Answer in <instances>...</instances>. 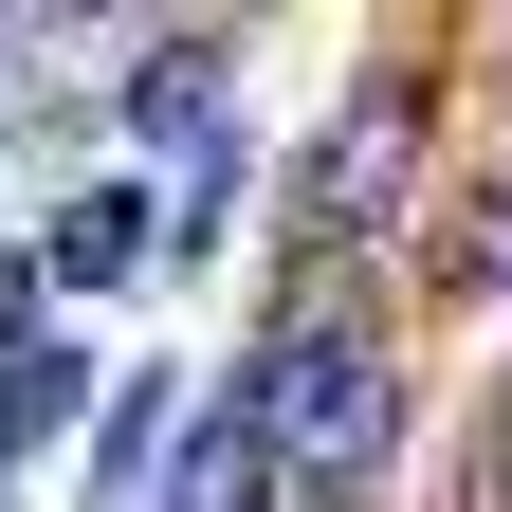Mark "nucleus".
<instances>
[{
	"instance_id": "2",
	"label": "nucleus",
	"mask_w": 512,
	"mask_h": 512,
	"mask_svg": "<svg viewBox=\"0 0 512 512\" xmlns=\"http://www.w3.org/2000/svg\"><path fill=\"white\" fill-rule=\"evenodd\" d=\"M238 55H256V19H128V74H110V110H92V165H220V147H256L238 128Z\"/></svg>"
},
{
	"instance_id": "4",
	"label": "nucleus",
	"mask_w": 512,
	"mask_h": 512,
	"mask_svg": "<svg viewBox=\"0 0 512 512\" xmlns=\"http://www.w3.org/2000/svg\"><path fill=\"white\" fill-rule=\"evenodd\" d=\"M37 275H55V311H74V293H147V275H165V183H147V165H92V183H55V220H37Z\"/></svg>"
},
{
	"instance_id": "6",
	"label": "nucleus",
	"mask_w": 512,
	"mask_h": 512,
	"mask_svg": "<svg viewBox=\"0 0 512 512\" xmlns=\"http://www.w3.org/2000/svg\"><path fill=\"white\" fill-rule=\"evenodd\" d=\"M92 421H110V366L55 330V348H19L0 366V494H19L37 458H92Z\"/></svg>"
},
{
	"instance_id": "3",
	"label": "nucleus",
	"mask_w": 512,
	"mask_h": 512,
	"mask_svg": "<svg viewBox=\"0 0 512 512\" xmlns=\"http://www.w3.org/2000/svg\"><path fill=\"white\" fill-rule=\"evenodd\" d=\"M403 293L458 311V330H512V128L458 147V183H439V220H421V256H403Z\"/></svg>"
},
{
	"instance_id": "8",
	"label": "nucleus",
	"mask_w": 512,
	"mask_h": 512,
	"mask_svg": "<svg viewBox=\"0 0 512 512\" xmlns=\"http://www.w3.org/2000/svg\"><path fill=\"white\" fill-rule=\"evenodd\" d=\"M55 348V275H37V238H0V366Z\"/></svg>"
},
{
	"instance_id": "9",
	"label": "nucleus",
	"mask_w": 512,
	"mask_h": 512,
	"mask_svg": "<svg viewBox=\"0 0 512 512\" xmlns=\"http://www.w3.org/2000/svg\"><path fill=\"white\" fill-rule=\"evenodd\" d=\"M458 439H494V458H512V330L476 348V403H458Z\"/></svg>"
},
{
	"instance_id": "5",
	"label": "nucleus",
	"mask_w": 512,
	"mask_h": 512,
	"mask_svg": "<svg viewBox=\"0 0 512 512\" xmlns=\"http://www.w3.org/2000/svg\"><path fill=\"white\" fill-rule=\"evenodd\" d=\"M183 421H202V384H183L165 348H147V366H110V421H92L74 494H92V512H147V494H165V458H183Z\"/></svg>"
},
{
	"instance_id": "10",
	"label": "nucleus",
	"mask_w": 512,
	"mask_h": 512,
	"mask_svg": "<svg viewBox=\"0 0 512 512\" xmlns=\"http://www.w3.org/2000/svg\"><path fill=\"white\" fill-rule=\"evenodd\" d=\"M0 512H19V494H0Z\"/></svg>"
},
{
	"instance_id": "7",
	"label": "nucleus",
	"mask_w": 512,
	"mask_h": 512,
	"mask_svg": "<svg viewBox=\"0 0 512 512\" xmlns=\"http://www.w3.org/2000/svg\"><path fill=\"white\" fill-rule=\"evenodd\" d=\"M238 202H256V147H220V165H183V183H165V275H220V238H238Z\"/></svg>"
},
{
	"instance_id": "1",
	"label": "nucleus",
	"mask_w": 512,
	"mask_h": 512,
	"mask_svg": "<svg viewBox=\"0 0 512 512\" xmlns=\"http://www.w3.org/2000/svg\"><path fill=\"white\" fill-rule=\"evenodd\" d=\"M476 110H458V37H384L366 74L293 128L275 165V275H403L439 183H458Z\"/></svg>"
}]
</instances>
